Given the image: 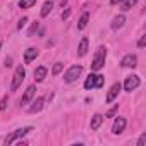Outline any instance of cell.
Returning a JSON list of instances; mask_svg holds the SVG:
<instances>
[{"mask_svg":"<svg viewBox=\"0 0 146 146\" xmlns=\"http://www.w3.org/2000/svg\"><path fill=\"white\" fill-rule=\"evenodd\" d=\"M46 72H48L46 67H43V65H41V67H36V70H35V81H36V83H41V81L46 78Z\"/></svg>","mask_w":146,"mask_h":146,"instance_id":"5bb4252c","label":"cell"},{"mask_svg":"<svg viewBox=\"0 0 146 146\" xmlns=\"http://www.w3.org/2000/svg\"><path fill=\"white\" fill-rule=\"evenodd\" d=\"M81 74H83V65H72V67L67 69V72L64 74V81L65 83H74Z\"/></svg>","mask_w":146,"mask_h":146,"instance_id":"5b68a950","label":"cell"},{"mask_svg":"<svg viewBox=\"0 0 146 146\" xmlns=\"http://www.w3.org/2000/svg\"><path fill=\"white\" fill-rule=\"evenodd\" d=\"M117 107H119V105H117ZM117 107H113V108H112V110H108V113H107V115H105V117H112V115H113V113H115V110H117Z\"/></svg>","mask_w":146,"mask_h":146,"instance_id":"4316f807","label":"cell"},{"mask_svg":"<svg viewBox=\"0 0 146 146\" xmlns=\"http://www.w3.org/2000/svg\"><path fill=\"white\" fill-rule=\"evenodd\" d=\"M137 4V0H124L122 2V11H131Z\"/></svg>","mask_w":146,"mask_h":146,"instance_id":"d6986e66","label":"cell"},{"mask_svg":"<svg viewBox=\"0 0 146 146\" xmlns=\"http://www.w3.org/2000/svg\"><path fill=\"white\" fill-rule=\"evenodd\" d=\"M26 23H28V17H23V19L19 21V24H17V29H23V28L26 26Z\"/></svg>","mask_w":146,"mask_h":146,"instance_id":"d4e9b609","label":"cell"},{"mask_svg":"<svg viewBox=\"0 0 146 146\" xmlns=\"http://www.w3.org/2000/svg\"><path fill=\"white\" fill-rule=\"evenodd\" d=\"M31 131H33V127H31V125H26V127H19V129H16L12 134H9V136L5 137V141H4V143L9 146V144H12L16 139H19V137H24L26 134H29Z\"/></svg>","mask_w":146,"mask_h":146,"instance_id":"7a4b0ae2","label":"cell"},{"mask_svg":"<svg viewBox=\"0 0 146 146\" xmlns=\"http://www.w3.org/2000/svg\"><path fill=\"white\" fill-rule=\"evenodd\" d=\"M52 9H53V2H50V0H46V2L43 4V7H41V17H46L50 12H52Z\"/></svg>","mask_w":146,"mask_h":146,"instance_id":"e0dca14e","label":"cell"},{"mask_svg":"<svg viewBox=\"0 0 146 146\" xmlns=\"http://www.w3.org/2000/svg\"><path fill=\"white\" fill-rule=\"evenodd\" d=\"M144 43H146V36H141V40L137 41V46H139V48H143V46H144Z\"/></svg>","mask_w":146,"mask_h":146,"instance_id":"484cf974","label":"cell"},{"mask_svg":"<svg viewBox=\"0 0 146 146\" xmlns=\"http://www.w3.org/2000/svg\"><path fill=\"white\" fill-rule=\"evenodd\" d=\"M125 125H127V120H125L124 117H115L113 125H112V132H113V134H120V132H124Z\"/></svg>","mask_w":146,"mask_h":146,"instance_id":"ba28073f","label":"cell"},{"mask_svg":"<svg viewBox=\"0 0 146 146\" xmlns=\"http://www.w3.org/2000/svg\"><path fill=\"white\" fill-rule=\"evenodd\" d=\"M24 78H26V69H24L23 65H19V67L16 69V72H14V78H12V84H11V91H17V88H19V86L23 84Z\"/></svg>","mask_w":146,"mask_h":146,"instance_id":"3957f363","label":"cell"},{"mask_svg":"<svg viewBox=\"0 0 146 146\" xmlns=\"http://www.w3.org/2000/svg\"><path fill=\"white\" fill-rule=\"evenodd\" d=\"M102 122H103V115H102V113H95V115L91 117V122H90L91 131H96V129L102 125Z\"/></svg>","mask_w":146,"mask_h":146,"instance_id":"4fadbf2b","label":"cell"},{"mask_svg":"<svg viewBox=\"0 0 146 146\" xmlns=\"http://www.w3.org/2000/svg\"><path fill=\"white\" fill-rule=\"evenodd\" d=\"M122 90V84L120 83H113L112 86H110V90H108V93H107V103H112L117 96H119V91Z\"/></svg>","mask_w":146,"mask_h":146,"instance_id":"52a82bcc","label":"cell"},{"mask_svg":"<svg viewBox=\"0 0 146 146\" xmlns=\"http://www.w3.org/2000/svg\"><path fill=\"white\" fill-rule=\"evenodd\" d=\"M103 76L102 74H90L84 81V90H93V88H102L103 86Z\"/></svg>","mask_w":146,"mask_h":146,"instance_id":"277c9868","label":"cell"},{"mask_svg":"<svg viewBox=\"0 0 146 146\" xmlns=\"http://www.w3.org/2000/svg\"><path fill=\"white\" fill-rule=\"evenodd\" d=\"M139 84H141L139 76L132 74V76L125 78V81H124V90H125V91H134L136 88H139Z\"/></svg>","mask_w":146,"mask_h":146,"instance_id":"8992f818","label":"cell"},{"mask_svg":"<svg viewBox=\"0 0 146 146\" xmlns=\"http://www.w3.org/2000/svg\"><path fill=\"white\" fill-rule=\"evenodd\" d=\"M120 65H122V67H129V69H134V67L137 65V57H136L134 53H129V55H125V57L120 60Z\"/></svg>","mask_w":146,"mask_h":146,"instance_id":"9c48e42d","label":"cell"},{"mask_svg":"<svg viewBox=\"0 0 146 146\" xmlns=\"http://www.w3.org/2000/svg\"><path fill=\"white\" fill-rule=\"evenodd\" d=\"M62 69H64V64H60V62H57V64L53 65V69H52V74H53V76H57V74H60V72H62Z\"/></svg>","mask_w":146,"mask_h":146,"instance_id":"44dd1931","label":"cell"},{"mask_svg":"<svg viewBox=\"0 0 146 146\" xmlns=\"http://www.w3.org/2000/svg\"><path fill=\"white\" fill-rule=\"evenodd\" d=\"M88 21H90V14L88 12H84L83 16H81V19H79V23H78V29H84L86 26H88Z\"/></svg>","mask_w":146,"mask_h":146,"instance_id":"ac0fdd59","label":"cell"},{"mask_svg":"<svg viewBox=\"0 0 146 146\" xmlns=\"http://www.w3.org/2000/svg\"><path fill=\"white\" fill-rule=\"evenodd\" d=\"M36 4V0H19V7L21 9H29Z\"/></svg>","mask_w":146,"mask_h":146,"instance_id":"ffe728a7","label":"cell"},{"mask_svg":"<svg viewBox=\"0 0 146 146\" xmlns=\"http://www.w3.org/2000/svg\"><path fill=\"white\" fill-rule=\"evenodd\" d=\"M122 2H124V0H110L112 5H117V4H122Z\"/></svg>","mask_w":146,"mask_h":146,"instance_id":"f546056e","label":"cell"},{"mask_svg":"<svg viewBox=\"0 0 146 146\" xmlns=\"http://www.w3.org/2000/svg\"><path fill=\"white\" fill-rule=\"evenodd\" d=\"M4 65H5V67H11V65H12V58H11V57L5 58V64H4Z\"/></svg>","mask_w":146,"mask_h":146,"instance_id":"83f0119b","label":"cell"},{"mask_svg":"<svg viewBox=\"0 0 146 146\" xmlns=\"http://www.w3.org/2000/svg\"><path fill=\"white\" fill-rule=\"evenodd\" d=\"M88 53V38H83L79 41V46H78V55L79 57H84Z\"/></svg>","mask_w":146,"mask_h":146,"instance_id":"2e32d148","label":"cell"},{"mask_svg":"<svg viewBox=\"0 0 146 146\" xmlns=\"http://www.w3.org/2000/svg\"><path fill=\"white\" fill-rule=\"evenodd\" d=\"M124 23H125V17H124V14H120V16H115V17H113V21H112V24H110V28H112V29H120V28L124 26Z\"/></svg>","mask_w":146,"mask_h":146,"instance_id":"9a60e30c","label":"cell"},{"mask_svg":"<svg viewBox=\"0 0 146 146\" xmlns=\"http://www.w3.org/2000/svg\"><path fill=\"white\" fill-rule=\"evenodd\" d=\"M35 91H36V88H35L33 84H31V86H28V90L24 91V95H23V98H21V105H28V103L33 100Z\"/></svg>","mask_w":146,"mask_h":146,"instance_id":"30bf717a","label":"cell"},{"mask_svg":"<svg viewBox=\"0 0 146 146\" xmlns=\"http://www.w3.org/2000/svg\"><path fill=\"white\" fill-rule=\"evenodd\" d=\"M105 60H107V48H105V46H100V48L95 52V55H93L91 70H95V72L102 70L103 65H105Z\"/></svg>","mask_w":146,"mask_h":146,"instance_id":"6da1fadb","label":"cell"},{"mask_svg":"<svg viewBox=\"0 0 146 146\" xmlns=\"http://www.w3.org/2000/svg\"><path fill=\"white\" fill-rule=\"evenodd\" d=\"M7 102H9V95H5L2 98V102H0V110H5L7 108Z\"/></svg>","mask_w":146,"mask_h":146,"instance_id":"603a6c76","label":"cell"},{"mask_svg":"<svg viewBox=\"0 0 146 146\" xmlns=\"http://www.w3.org/2000/svg\"><path fill=\"white\" fill-rule=\"evenodd\" d=\"M144 143H146V132L141 134V137H139V141H137V146H144Z\"/></svg>","mask_w":146,"mask_h":146,"instance_id":"cb8c5ba5","label":"cell"},{"mask_svg":"<svg viewBox=\"0 0 146 146\" xmlns=\"http://www.w3.org/2000/svg\"><path fill=\"white\" fill-rule=\"evenodd\" d=\"M36 57H38V50L36 48H28L24 52V64H31Z\"/></svg>","mask_w":146,"mask_h":146,"instance_id":"7c38bea8","label":"cell"},{"mask_svg":"<svg viewBox=\"0 0 146 146\" xmlns=\"http://www.w3.org/2000/svg\"><path fill=\"white\" fill-rule=\"evenodd\" d=\"M38 26H40L38 23H33V26H31V28H29V31H28V36H33V35L38 31Z\"/></svg>","mask_w":146,"mask_h":146,"instance_id":"7402d4cb","label":"cell"},{"mask_svg":"<svg viewBox=\"0 0 146 146\" xmlns=\"http://www.w3.org/2000/svg\"><path fill=\"white\" fill-rule=\"evenodd\" d=\"M69 14H70V9H67V11L62 14V19H67V17H69Z\"/></svg>","mask_w":146,"mask_h":146,"instance_id":"f1b7e54d","label":"cell"},{"mask_svg":"<svg viewBox=\"0 0 146 146\" xmlns=\"http://www.w3.org/2000/svg\"><path fill=\"white\" fill-rule=\"evenodd\" d=\"M43 103H45V98H43V96H38V98L33 102V105L29 107V113H36V112H40V110L43 108Z\"/></svg>","mask_w":146,"mask_h":146,"instance_id":"8fae6325","label":"cell"}]
</instances>
